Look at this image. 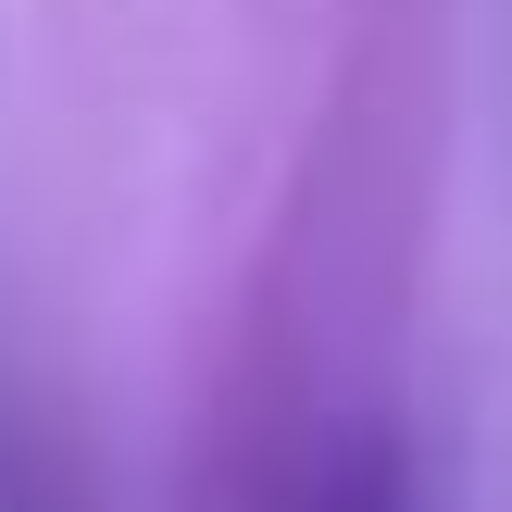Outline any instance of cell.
Returning a JSON list of instances; mask_svg holds the SVG:
<instances>
[{"label":"cell","mask_w":512,"mask_h":512,"mask_svg":"<svg viewBox=\"0 0 512 512\" xmlns=\"http://www.w3.org/2000/svg\"><path fill=\"white\" fill-rule=\"evenodd\" d=\"M300 512H413V463H400L388 425H338V450H325L313 500Z\"/></svg>","instance_id":"cell-1"}]
</instances>
